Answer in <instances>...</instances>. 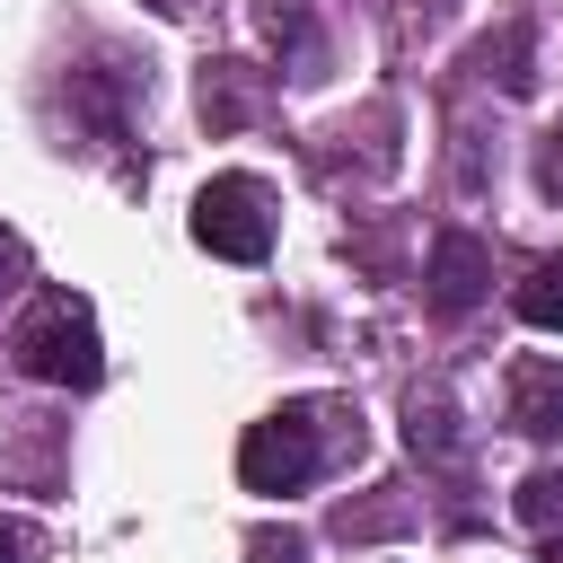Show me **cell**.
<instances>
[{
	"instance_id": "1",
	"label": "cell",
	"mask_w": 563,
	"mask_h": 563,
	"mask_svg": "<svg viewBox=\"0 0 563 563\" xmlns=\"http://www.w3.org/2000/svg\"><path fill=\"white\" fill-rule=\"evenodd\" d=\"M9 352H18V369L44 378V387H97V369H106L97 317H88V299H70V290H44V299L26 308V325H18Z\"/></svg>"
},
{
	"instance_id": "2",
	"label": "cell",
	"mask_w": 563,
	"mask_h": 563,
	"mask_svg": "<svg viewBox=\"0 0 563 563\" xmlns=\"http://www.w3.org/2000/svg\"><path fill=\"white\" fill-rule=\"evenodd\" d=\"M238 475H246V493H299V484H317V475H325V405L299 396V405L246 422Z\"/></svg>"
},
{
	"instance_id": "3",
	"label": "cell",
	"mask_w": 563,
	"mask_h": 563,
	"mask_svg": "<svg viewBox=\"0 0 563 563\" xmlns=\"http://www.w3.org/2000/svg\"><path fill=\"white\" fill-rule=\"evenodd\" d=\"M194 246H211L229 264H264L273 255V194L255 176H211L194 194Z\"/></svg>"
},
{
	"instance_id": "4",
	"label": "cell",
	"mask_w": 563,
	"mask_h": 563,
	"mask_svg": "<svg viewBox=\"0 0 563 563\" xmlns=\"http://www.w3.org/2000/svg\"><path fill=\"white\" fill-rule=\"evenodd\" d=\"M484 282H493V255H484L466 229H440V238H431V308H440V317H466V308L484 299Z\"/></svg>"
},
{
	"instance_id": "5",
	"label": "cell",
	"mask_w": 563,
	"mask_h": 563,
	"mask_svg": "<svg viewBox=\"0 0 563 563\" xmlns=\"http://www.w3.org/2000/svg\"><path fill=\"white\" fill-rule=\"evenodd\" d=\"M510 431L563 440V361H510Z\"/></svg>"
},
{
	"instance_id": "6",
	"label": "cell",
	"mask_w": 563,
	"mask_h": 563,
	"mask_svg": "<svg viewBox=\"0 0 563 563\" xmlns=\"http://www.w3.org/2000/svg\"><path fill=\"white\" fill-rule=\"evenodd\" d=\"M510 308H519V325H537V334H563V255H545L519 290H510Z\"/></svg>"
},
{
	"instance_id": "7",
	"label": "cell",
	"mask_w": 563,
	"mask_h": 563,
	"mask_svg": "<svg viewBox=\"0 0 563 563\" xmlns=\"http://www.w3.org/2000/svg\"><path fill=\"white\" fill-rule=\"evenodd\" d=\"M246 114H255V97H246L238 62H211V79H202V123H211V132H238Z\"/></svg>"
},
{
	"instance_id": "8",
	"label": "cell",
	"mask_w": 563,
	"mask_h": 563,
	"mask_svg": "<svg viewBox=\"0 0 563 563\" xmlns=\"http://www.w3.org/2000/svg\"><path fill=\"white\" fill-rule=\"evenodd\" d=\"M405 440H413L422 457H457V431H449V405H440V396H413V405H405Z\"/></svg>"
},
{
	"instance_id": "9",
	"label": "cell",
	"mask_w": 563,
	"mask_h": 563,
	"mask_svg": "<svg viewBox=\"0 0 563 563\" xmlns=\"http://www.w3.org/2000/svg\"><path fill=\"white\" fill-rule=\"evenodd\" d=\"M484 70H501V88L519 97L537 70H528V26H501V35H484Z\"/></svg>"
},
{
	"instance_id": "10",
	"label": "cell",
	"mask_w": 563,
	"mask_h": 563,
	"mask_svg": "<svg viewBox=\"0 0 563 563\" xmlns=\"http://www.w3.org/2000/svg\"><path fill=\"white\" fill-rule=\"evenodd\" d=\"M519 519H528V528H554V519H563V475H554V466H537V475L519 484Z\"/></svg>"
},
{
	"instance_id": "11",
	"label": "cell",
	"mask_w": 563,
	"mask_h": 563,
	"mask_svg": "<svg viewBox=\"0 0 563 563\" xmlns=\"http://www.w3.org/2000/svg\"><path fill=\"white\" fill-rule=\"evenodd\" d=\"M246 554H255V563H308V545H299L290 528H255V537H246Z\"/></svg>"
},
{
	"instance_id": "12",
	"label": "cell",
	"mask_w": 563,
	"mask_h": 563,
	"mask_svg": "<svg viewBox=\"0 0 563 563\" xmlns=\"http://www.w3.org/2000/svg\"><path fill=\"white\" fill-rule=\"evenodd\" d=\"M537 185L563 202V123H545V141H537Z\"/></svg>"
},
{
	"instance_id": "13",
	"label": "cell",
	"mask_w": 563,
	"mask_h": 563,
	"mask_svg": "<svg viewBox=\"0 0 563 563\" xmlns=\"http://www.w3.org/2000/svg\"><path fill=\"white\" fill-rule=\"evenodd\" d=\"M0 563H35V528L26 519H0Z\"/></svg>"
},
{
	"instance_id": "14",
	"label": "cell",
	"mask_w": 563,
	"mask_h": 563,
	"mask_svg": "<svg viewBox=\"0 0 563 563\" xmlns=\"http://www.w3.org/2000/svg\"><path fill=\"white\" fill-rule=\"evenodd\" d=\"M18 264H26V246H18V238H9V229H0V290H9V282H18Z\"/></svg>"
},
{
	"instance_id": "15",
	"label": "cell",
	"mask_w": 563,
	"mask_h": 563,
	"mask_svg": "<svg viewBox=\"0 0 563 563\" xmlns=\"http://www.w3.org/2000/svg\"><path fill=\"white\" fill-rule=\"evenodd\" d=\"M545 563H563V537H554V554H545Z\"/></svg>"
},
{
	"instance_id": "16",
	"label": "cell",
	"mask_w": 563,
	"mask_h": 563,
	"mask_svg": "<svg viewBox=\"0 0 563 563\" xmlns=\"http://www.w3.org/2000/svg\"><path fill=\"white\" fill-rule=\"evenodd\" d=\"M150 9H185V0H150Z\"/></svg>"
}]
</instances>
